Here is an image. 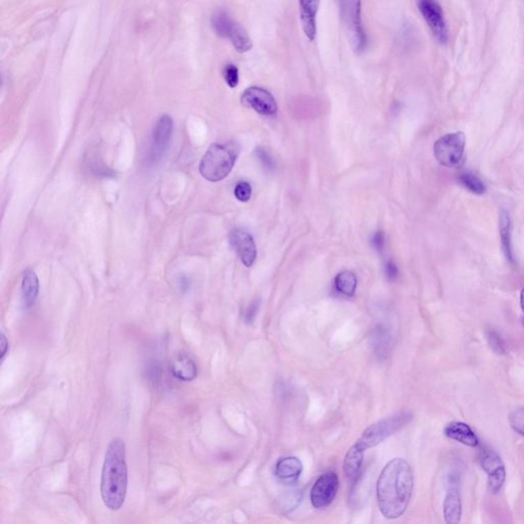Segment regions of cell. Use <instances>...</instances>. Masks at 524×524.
Masks as SVG:
<instances>
[{
	"instance_id": "cell-1",
	"label": "cell",
	"mask_w": 524,
	"mask_h": 524,
	"mask_svg": "<svg viewBox=\"0 0 524 524\" xmlns=\"http://www.w3.org/2000/svg\"><path fill=\"white\" fill-rule=\"evenodd\" d=\"M414 488V474L404 459H393L383 469L377 481L379 509L386 518L402 516L408 508Z\"/></svg>"
},
{
	"instance_id": "cell-2",
	"label": "cell",
	"mask_w": 524,
	"mask_h": 524,
	"mask_svg": "<svg viewBox=\"0 0 524 524\" xmlns=\"http://www.w3.org/2000/svg\"><path fill=\"white\" fill-rule=\"evenodd\" d=\"M127 450L124 441L114 438L109 444L102 465L100 494L107 508L119 510L124 504L127 492Z\"/></svg>"
},
{
	"instance_id": "cell-3",
	"label": "cell",
	"mask_w": 524,
	"mask_h": 524,
	"mask_svg": "<svg viewBox=\"0 0 524 524\" xmlns=\"http://www.w3.org/2000/svg\"><path fill=\"white\" fill-rule=\"evenodd\" d=\"M238 152L230 144H213L201 160L199 171L211 182L224 179L234 168Z\"/></svg>"
},
{
	"instance_id": "cell-4",
	"label": "cell",
	"mask_w": 524,
	"mask_h": 524,
	"mask_svg": "<svg viewBox=\"0 0 524 524\" xmlns=\"http://www.w3.org/2000/svg\"><path fill=\"white\" fill-rule=\"evenodd\" d=\"M466 136L463 132H452L438 138L433 146L435 159L442 166L456 168L464 160Z\"/></svg>"
},
{
	"instance_id": "cell-5",
	"label": "cell",
	"mask_w": 524,
	"mask_h": 524,
	"mask_svg": "<svg viewBox=\"0 0 524 524\" xmlns=\"http://www.w3.org/2000/svg\"><path fill=\"white\" fill-rule=\"evenodd\" d=\"M411 419H412L411 415L406 414V413H402V414L395 415V416L391 417V418L379 421V422L371 425L369 428H367L364 431L362 437L356 442V444L360 446L364 450H368L370 448H374V446H378L380 442H382L383 440L391 437L393 433L400 430L404 425L408 424Z\"/></svg>"
},
{
	"instance_id": "cell-6",
	"label": "cell",
	"mask_w": 524,
	"mask_h": 524,
	"mask_svg": "<svg viewBox=\"0 0 524 524\" xmlns=\"http://www.w3.org/2000/svg\"><path fill=\"white\" fill-rule=\"evenodd\" d=\"M479 461L488 474V488L492 494H499L506 481V469L502 459L496 450L486 446L481 450Z\"/></svg>"
},
{
	"instance_id": "cell-7",
	"label": "cell",
	"mask_w": 524,
	"mask_h": 524,
	"mask_svg": "<svg viewBox=\"0 0 524 524\" xmlns=\"http://www.w3.org/2000/svg\"><path fill=\"white\" fill-rule=\"evenodd\" d=\"M419 10L438 43L444 44L448 41V30L444 10L437 0H418Z\"/></svg>"
},
{
	"instance_id": "cell-8",
	"label": "cell",
	"mask_w": 524,
	"mask_h": 524,
	"mask_svg": "<svg viewBox=\"0 0 524 524\" xmlns=\"http://www.w3.org/2000/svg\"><path fill=\"white\" fill-rule=\"evenodd\" d=\"M241 102L263 116H274L278 112L276 98L262 87H251L245 89L241 96Z\"/></svg>"
},
{
	"instance_id": "cell-9",
	"label": "cell",
	"mask_w": 524,
	"mask_h": 524,
	"mask_svg": "<svg viewBox=\"0 0 524 524\" xmlns=\"http://www.w3.org/2000/svg\"><path fill=\"white\" fill-rule=\"evenodd\" d=\"M339 488L336 473L327 472L320 475L310 490V501L314 508H325L334 501Z\"/></svg>"
},
{
	"instance_id": "cell-10",
	"label": "cell",
	"mask_w": 524,
	"mask_h": 524,
	"mask_svg": "<svg viewBox=\"0 0 524 524\" xmlns=\"http://www.w3.org/2000/svg\"><path fill=\"white\" fill-rule=\"evenodd\" d=\"M444 515L446 523H459L462 517V501L460 492V474L452 471L448 475V490L444 502Z\"/></svg>"
},
{
	"instance_id": "cell-11",
	"label": "cell",
	"mask_w": 524,
	"mask_h": 524,
	"mask_svg": "<svg viewBox=\"0 0 524 524\" xmlns=\"http://www.w3.org/2000/svg\"><path fill=\"white\" fill-rule=\"evenodd\" d=\"M173 131V120L168 115H163L157 121L152 133L150 157L153 161L161 158L166 151Z\"/></svg>"
},
{
	"instance_id": "cell-12",
	"label": "cell",
	"mask_w": 524,
	"mask_h": 524,
	"mask_svg": "<svg viewBox=\"0 0 524 524\" xmlns=\"http://www.w3.org/2000/svg\"><path fill=\"white\" fill-rule=\"evenodd\" d=\"M230 242L244 265L252 266L257 256L256 245L252 236L245 230H236L230 234Z\"/></svg>"
},
{
	"instance_id": "cell-13",
	"label": "cell",
	"mask_w": 524,
	"mask_h": 524,
	"mask_svg": "<svg viewBox=\"0 0 524 524\" xmlns=\"http://www.w3.org/2000/svg\"><path fill=\"white\" fill-rule=\"evenodd\" d=\"M350 30H351L352 43L356 52L360 54L367 48L366 31L364 30L362 20V2L353 0L350 10Z\"/></svg>"
},
{
	"instance_id": "cell-14",
	"label": "cell",
	"mask_w": 524,
	"mask_h": 524,
	"mask_svg": "<svg viewBox=\"0 0 524 524\" xmlns=\"http://www.w3.org/2000/svg\"><path fill=\"white\" fill-rule=\"evenodd\" d=\"M320 0H299L301 22L305 36L314 41L316 36V16Z\"/></svg>"
},
{
	"instance_id": "cell-15",
	"label": "cell",
	"mask_w": 524,
	"mask_h": 524,
	"mask_svg": "<svg viewBox=\"0 0 524 524\" xmlns=\"http://www.w3.org/2000/svg\"><path fill=\"white\" fill-rule=\"evenodd\" d=\"M499 232H500L501 246L507 261L515 263L514 252L512 246V219L510 212L502 209L499 217Z\"/></svg>"
},
{
	"instance_id": "cell-16",
	"label": "cell",
	"mask_w": 524,
	"mask_h": 524,
	"mask_svg": "<svg viewBox=\"0 0 524 524\" xmlns=\"http://www.w3.org/2000/svg\"><path fill=\"white\" fill-rule=\"evenodd\" d=\"M171 370L175 378L182 381L194 380L198 375V369L194 360L184 352H177L173 356Z\"/></svg>"
},
{
	"instance_id": "cell-17",
	"label": "cell",
	"mask_w": 524,
	"mask_h": 524,
	"mask_svg": "<svg viewBox=\"0 0 524 524\" xmlns=\"http://www.w3.org/2000/svg\"><path fill=\"white\" fill-rule=\"evenodd\" d=\"M444 435L450 439L456 440L470 448H477L479 444L477 433L466 423L450 422L444 428Z\"/></svg>"
},
{
	"instance_id": "cell-18",
	"label": "cell",
	"mask_w": 524,
	"mask_h": 524,
	"mask_svg": "<svg viewBox=\"0 0 524 524\" xmlns=\"http://www.w3.org/2000/svg\"><path fill=\"white\" fill-rule=\"evenodd\" d=\"M303 470V465L296 457L281 459L276 465V477L282 481H293L298 479Z\"/></svg>"
},
{
	"instance_id": "cell-19",
	"label": "cell",
	"mask_w": 524,
	"mask_h": 524,
	"mask_svg": "<svg viewBox=\"0 0 524 524\" xmlns=\"http://www.w3.org/2000/svg\"><path fill=\"white\" fill-rule=\"evenodd\" d=\"M364 450L358 444L349 448L343 462V471L350 481H356L362 470Z\"/></svg>"
},
{
	"instance_id": "cell-20",
	"label": "cell",
	"mask_w": 524,
	"mask_h": 524,
	"mask_svg": "<svg viewBox=\"0 0 524 524\" xmlns=\"http://www.w3.org/2000/svg\"><path fill=\"white\" fill-rule=\"evenodd\" d=\"M39 293V281L33 270H27L23 274L22 296L26 307L34 305Z\"/></svg>"
},
{
	"instance_id": "cell-21",
	"label": "cell",
	"mask_w": 524,
	"mask_h": 524,
	"mask_svg": "<svg viewBox=\"0 0 524 524\" xmlns=\"http://www.w3.org/2000/svg\"><path fill=\"white\" fill-rule=\"evenodd\" d=\"M213 30L222 39H230L236 22L224 10H219L211 18Z\"/></svg>"
},
{
	"instance_id": "cell-22",
	"label": "cell",
	"mask_w": 524,
	"mask_h": 524,
	"mask_svg": "<svg viewBox=\"0 0 524 524\" xmlns=\"http://www.w3.org/2000/svg\"><path fill=\"white\" fill-rule=\"evenodd\" d=\"M335 288L345 296H353L358 286V279L356 274L349 270H345L337 274L335 278Z\"/></svg>"
},
{
	"instance_id": "cell-23",
	"label": "cell",
	"mask_w": 524,
	"mask_h": 524,
	"mask_svg": "<svg viewBox=\"0 0 524 524\" xmlns=\"http://www.w3.org/2000/svg\"><path fill=\"white\" fill-rule=\"evenodd\" d=\"M230 39L237 52H241V54L250 52L252 50L253 43L248 33L245 30L244 27L241 26L238 23L234 25V30L230 33Z\"/></svg>"
},
{
	"instance_id": "cell-24",
	"label": "cell",
	"mask_w": 524,
	"mask_h": 524,
	"mask_svg": "<svg viewBox=\"0 0 524 524\" xmlns=\"http://www.w3.org/2000/svg\"><path fill=\"white\" fill-rule=\"evenodd\" d=\"M459 182L465 188L475 195H482L485 193V184L481 178L471 171H465L459 176Z\"/></svg>"
},
{
	"instance_id": "cell-25",
	"label": "cell",
	"mask_w": 524,
	"mask_h": 524,
	"mask_svg": "<svg viewBox=\"0 0 524 524\" xmlns=\"http://www.w3.org/2000/svg\"><path fill=\"white\" fill-rule=\"evenodd\" d=\"M511 427L524 437V408L514 411L509 417Z\"/></svg>"
},
{
	"instance_id": "cell-26",
	"label": "cell",
	"mask_w": 524,
	"mask_h": 524,
	"mask_svg": "<svg viewBox=\"0 0 524 524\" xmlns=\"http://www.w3.org/2000/svg\"><path fill=\"white\" fill-rule=\"evenodd\" d=\"M223 78L230 88L238 87L239 70L234 64H228L223 69Z\"/></svg>"
},
{
	"instance_id": "cell-27",
	"label": "cell",
	"mask_w": 524,
	"mask_h": 524,
	"mask_svg": "<svg viewBox=\"0 0 524 524\" xmlns=\"http://www.w3.org/2000/svg\"><path fill=\"white\" fill-rule=\"evenodd\" d=\"M234 196L241 202H248L251 198V194H252V188H251L250 184L246 182H241L237 184L236 188H234Z\"/></svg>"
},
{
	"instance_id": "cell-28",
	"label": "cell",
	"mask_w": 524,
	"mask_h": 524,
	"mask_svg": "<svg viewBox=\"0 0 524 524\" xmlns=\"http://www.w3.org/2000/svg\"><path fill=\"white\" fill-rule=\"evenodd\" d=\"M486 336H488V340L490 347H492V349L494 350L496 353H505L506 349H505L504 342H503L502 338H501L500 335H499L496 331H488Z\"/></svg>"
},
{
	"instance_id": "cell-29",
	"label": "cell",
	"mask_w": 524,
	"mask_h": 524,
	"mask_svg": "<svg viewBox=\"0 0 524 524\" xmlns=\"http://www.w3.org/2000/svg\"><path fill=\"white\" fill-rule=\"evenodd\" d=\"M372 245L373 247H374L375 250L378 251V252H382V251L384 250L385 247L384 232H381V230L375 232L374 236H373L372 238Z\"/></svg>"
},
{
	"instance_id": "cell-30",
	"label": "cell",
	"mask_w": 524,
	"mask_h": 524,
	"mask_svg": "<svg viewBox=\"0 0 524 524\" xmlns=\"http://www.w3.org/2000/svg\"><path fill=\"white\" fill-rule=\"evenodd\" d=\"M257 310H259V303H257L256 301L251 303V305L247 307L246 312H245V320H246L247 323L252 322L253 318L256 316Z\"/></svg>"
},
{
	"instance_id": "cell-31",
	"label": "cell",
	"mask_w": 524,
	"mask_h": 524,
	"mask_svg": "<svg viewBox=\"0 0 524 524\" xmlns=\"http://www.w3.org/2000/svg\"><path fill=\"white\" fill-rule=\"evenodd\" d=\"M385 272L389 281H394L398 276V270L396 264L393 261H389L385 266Z\"/></svg>"
},
{
	"instance_id": "cell-32",
	"label": "cell",
	"mask_w": 524,
	"mask_h": 524,
	"mask_svg": "<svg viewBox=\"0 0 524 524\" xmlns=\"http://www.w3.org/2000/svg\"><path fill=\"white\" fill-rule=\"evenodd\" d=\"M8 349V341L6 340V336L1 334V360H3L6 356V352Z\"/></svg>"
},
{
	"instance_id": "cell-33",
	"label": "cell",
	"mask_w": 524,
	"mask_h": 524,
	"mask_svg": "<svg viewBox=\"0 0 524 524\" xmlns=\"http://www.w3.org/2000/svg\"><path fill=\"white\" fill-rule=\"evenodd\" d=\"M259 158L261 159L262 161H263L264 163H265L266 166L270 167V164H272V160H270V157L268 156V154H266L264 151L259 150Z\"/></svg>"
},
{
	"instance_id": "cell-34",
	"label": "cell",
	"mask_w": 524,
	"mask_h": 524,
	"mask_svg": "<svg viewBox=\"0 0 524 524\" xmlns=\"http://www.w3.org/2000/svg\"><path fill=\"white\" fill-rule=\"evenodd\" d=\"M521 309H523V312H524V288L521 290Z\"/></svg>"
}]
</instances>
